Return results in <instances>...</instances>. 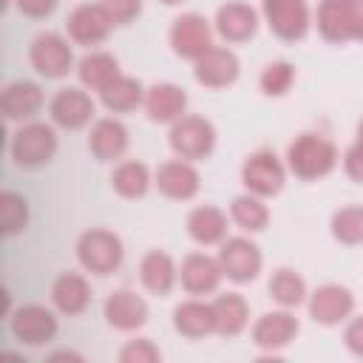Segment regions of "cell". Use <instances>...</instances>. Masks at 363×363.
I'll list each match as a JSON object with an SVG mask.
<instances>
[{
    "mask_svg": "<svg viewBox=\"0 0 363 363\" xmlns=\"http://www.w3.org/2000/svg\"><path fill=\"white\" fill-rule=\"evenodd\" d=\"M318 28L332 43L363 40V0H323Z\"/></svg>",
    "mask_w": 363,
    "mask_h": 363,
    "instance_id": "obj_1",
    "label": "cell"
},
{
    "mask_svg": "<svg viewBox=\"0 0 363 363\" xmlns=\"http://www.w3.org/2000/svg\"><path fill=\"white\" fill-rule=\"evenodd\" d=\"M337 162V150L329 139L303 133L289 145V167L301 179H318L326 176Z\"/></svg>",
    "mask_w": 363,
    "mask_h": 363,
    "instance_id": "obj_2",
    "label": "cell"
},
{
    "mask_svg": "<svg viewBox=\"0 0 363 363\" xmlns=\"http://www.w3.org/2000/svg\"><path fill=\"white\" fill-rule=\"evenodd\" d=\"M57 150V136L48 125H26L11 136V159L23 167L45 164Z\"/></svg>",
    "mask_w": 363,
    "mask_h": 363,
    "instance_id": "obj_3",
    "label": "cell"
},
{
    "mask_svg": "<svg viewBox=\"0 0 363 363\" xmlns=\"http://www.w3.org/2000/svg\"><path fill=\"white\" fill-rule=\"evenodd\" d=\"M77 252H79V261L85 269L96 272V275H108L119 267L122 261V244L113 233L108 230H91L79 238L77 244Z\"/></svg>",
    "mask_w": 363,
    "mask_h": 363,
    "instance_id": "obj_4",
    "label": "cell"
},
{
    "mask_svg": "<svg viewBox=\"0 0 363 363\" xmlns=\"http://www.w3.org/2000/svg\"><path fill=\"white\" fill-rule=\"evenodd\" d=\"M213 145H216L213 125L204 122L201 116H184L170 130V147L182 159H204L213 150Z\"/></svg>",
    "mask_w": 363,
    "mask_h": 363,
    "instance_id": "obj_5",
    "label": "cell"
},
{
    "mask_svg": "<svg viewBox=\"0 0 363 363\" xmlns=\"http://www.w3.org/2000/svg\"><path fill=\"white\" fill-rule=\"evenodd\" d=\"M264 14L281 40H301L309 28L306 0H264Z\"/></svg>",
    "mask_w": 363,
    "mask_h": 363,
    "instance_id": "obj_6",
    "label": "cell"
},
{
    "mask_svg": "<svg viewBox=\"0 0 363 363\" xmlns=\"http://www.w3.org/2000/svg\"><path fill=\"white\" fill-rule=\"evenodd\" d=\"M218 264H221V272H227V278L252 281L261 269V252L247 238H230L218 252Z\"/></svg>",
    "mask_w": 363,
    "mask_h": 363,
    "instance_id": "obj_7",
    "label": "cell"
},
{
    "mask_svg": "<svg viewBox=\"0 0 363 363\" xmlns=\"http://www.w3.org/2000/svg\"><path fill=\"white\" fill-rule=\"evenodd\" d=\"M31 65L43 74V77H62L71 68V48L62 37L57 34H40L31 43Z\"/></svg>",
    "mask_w": 363,
    "mask_h": 363,
    "instance_id": "obj_8",
    "label": "cell"
},
{
    "mask_svg": "<svg viewBox=\"0 0 363 363\" xmlns=\"http://www.w3.org/2000/svg\"><path fill=\"white\" fill-rule=\"evenodd\" d=\"M170 43H173L176 54H182V57H196V60H199L204 51L213 48L207 20L199 17V14H184V17H179V20L173 23V28H170Z\"/></svg>",
    "mask_w": 363,
    "mask_h": 363,
    "instance_id": "obj_9",
    "label": "cell"
},
{
    "mask_svg": "<svg viewBox=\"0 0 363 363\" xmlns=\"http://www.w3.org/2000/svg\"><path fill=\"white\" fill-rule=\"evenodd\" d=\"M11 332H14L17 340L31 343V346H40V343H45V340L54 337L57 320H54V315H51L45 306H34V303H31V306H23V309L14 312V318H11Z\"/></svg>",
    "mask_w": 363,
    "mask_h": 363,
    "instance_id": "obj_10",
    "label": "cell"
},
{
    "mask_svg": "<svg viewBox=\"0 0 363 363\" xmlns=\"http://www.w3.org/2000/svg\"><path fill=\"white\" fill-rule=\"evenodd\" d=\"M94 116V102L85 91L79 88H62L54 99H51V119L62 128H82L88 119Z\"/></svg>",
    "mask_w": 363,
    "mask_h": 363,
    "instance_id": "obj_11",
    "label": "cell"
},
{
    "mask_svg": "<svg viewBox=\"0 0 363 363\" xmlns=\"http://www.w3.org/2000/svg\"><path fill=\"white\" fill-rule=\"evenodd\" d=\"M244 184L258 196H272L284 184V167L272 153H255L244 164Z\"/></svg>",
    "mask_w": 363,
    "mask_h": 363,
    "instance_id": "obj_12",
    "label": "cell"
},
{
    "mask_svg": "<svg viewBox=\"0 0 363 363\" xmlns=\"http://www.w3.org/2000/svg\"><path fill=\"white\" fill-rule=\"evenodd\" d=\"M111 26H113V20L105 11V6H79L68 17V34L77 43H85V45H94V43L105 40Z\"/></svg>",
    "mask_w": 363,
    "mask_h": 363,
    "instance_id": "obj_13",
    "label": "cell"
},
{
    "mask_svg": "<svg viewBox=\"0 0 363 363\" xmlns=\"http://www.w3.org/2000/svg\"><path fill=\"white\" fill-rule=\"evenodd\" d=\"M235 77H238V60L227 48H210L196 60V79L210 88L230 85Z\"/></svg>",
    "mask_w": 363,
    "mask_h": 363,
    "instance_id": "obj_14",
    "label": "cell"
},
{
    "mask_svg": "<svg viewBox=\"0 0 363 363\" xmlns=\"http://www.w3.org/2000/svg\"><path fill=\"white\" fill-rule=\"evenodd\" d=\"M88 147H91V153L99 162H111V159H116V156L125 153V147H128V130L116 119H99L94 125V130H91Z\"/></svg>",
    "mask_w": 363,
    "mask_h": 363,
    "instance_id": "obj_15",
    "label": "cell"
},
{
    "mask_svg": "<svg viewBox=\"0 0 363 363\" xmlns=\"http://www.w3.org/2000/svg\"><path fill=\"white\" fill-rule=\"evenodd\" d=\"M156 184L170 199H190L199 190V173L187 162H164L156 173Z\"/></svg>",
    "mask_w": 363,
    "mask_h": 363,
    "instance_id": "obj_16",
    "label": "cell"
},
{
    "mask_svg": "<svg viewBox=\"0 0 363 363\" xmlns=\"http://www.w3.org/2000/svg\"><path fill=\"white\" fill-rule=\"evenodd\" d=\"M105 318H108V323L116 326V329H133V326L145 323L147 306H145V301H142L139 295L122 289V292H113V295L105 301Z\"/></svg>",
    "mask_w": 363,
    "mask_h": 363,
    "instance_id": "obj_17",
    "label": "cell"
},
{
    "mask_svg": "<svg viewBox=\"0 0 363 363\" xmlns=\"http://www.w3.org/2000/svg\"><path fill=\"white\" fill-rule=\"evenodd\" d=\"M309 312L315 320L320 323H337L340 318H346L352 312V295L349 289L343 286H320L315 295H312V303H309Z\"/></svg>",
    "mask_w": 363,
    "mask_h": 363,
    "instance_id": "obj_18",
    "label": "cell"
},
{
    "mask_svg": "<svg viewBox=\"0 0 363 363\" xmlns=\"http://www.w3.org/2000/svg\"><path fill=\"white\" fill-rule=\"evenodd\" d=\"M3 113L9 119H28L40 111L43 105V94L34 82H11L6 91H3Z\"/></svg>",
    "mask_w": 363,
    "mask_h": 363,
    "instance_id": "obj_19",
    "label": "cell"
},
{
    "mask_svg": "<svg viewBox=\"0 0 363 363\" xmlns=\"http://www.w3.org/2000/svg\"><path fill=\"white\" fill-rule=\"evenodd\" d=\"M221 267L207 255H187L182 264V284L187 292H213L218 286Z\"/></svg>",
    "mask_w": 363,
    "mask_h": 363,
    "instance_id": "obj_20",
    "label": "cell"
},
{
    "mask_svg": "<svg viewBox=\"0 0 363 363\" xmlns=\"http://www.w3.org/2000/svg\"><path fill=\"white\" fill-rule=\"evenodd\" d=\"M216 26H218V31H221L227 40H233V43L247 40V37L255 34V11H252L250 6H244V3H227V6L218 9Z\"/></svg>",
    "mask_w": 363,
    "mask_h": 363,
    "instance_id": "obj_21",
    "label": "cell"
},
{
    "mask_svg": "<svg viewBox=\"0 0 363 363\" xmlns=\"http://www.w3.org/2000/svg\"><path fill=\"white\" fill-rule=\"evenodd\" d=\"M187 105V96L182 88L176 85H156L147 91L145 96V108L150 113V119L156 122H167V119H176Z\"/></svg>",
    "mask_w": 363,
    "mask_h": 363,
    "instance_id": "obj_22",
    "label": "cell"
},
{
    "mask_svg": "<svg viewBox=\"0 0 363 363\" xmlns=\"http://www.w3.org/2000/svg\"><path fill=\"white\" fill-rule=\"evenodd\" d=\"M51 295H54V303H57L65 315H79V312L88 306V298H91L88 284H85L79 275H74V272L60 275L57 284H54V289H51Z\"/></svg>",
    "mask_w": 363,
    "mask_h": 363,
    "instance_id": "obj_23",
    "label": "cell"
},
{
    "mask_svg": "<svg viewBox=\"0 0 363 363\" xmlns=\"http://www.w3.org/2000/svg\"><path fill=\"white\" fill-rule=\"evenodd\" d=\"M298 332V320L286 312H272L264 315L255 326V343L258 346H286Z\"/></svg>",
    "mask_w": 363,
    "mask_h": 363,
    "instance_id": "obj_24",
    "label": "cell"
},
{
    "mask_svg": "<svg viewBox=\"0 0 363 363\" xmlns=\"http://www.w3.org/2000/svg\"><path fill=\"white\" fill-rule=\"evenodd\" d=\"M213 320H216V332L221 335H235L244 329L247 323V303L241 295H221L213 303Z\"/></svg>",
    "mask_w": 363,
    "mask_h": 363,
    "instance_id": "obj_25",
    "label": "cell"
},
{
    "mask_svg": "<svg viewBox=\"0 0 363 363\" xmlns=\"http://www.w3.org/2000/svg\"><path fill=\"white\" fill-rule=\"evenodd\" d=\"M187 227H190V235L199 244H216V241H221V235L227 230V221H224V213L221 210H216V207H199V210L190 213Z\"/></svg>",
    "mask_w": 363,
    "mask_h": 363,
    "instance_id": "obj_26",
    "label": "cell"
},
{
    "mask_svg": "<svg viewBox=\"0 0 363 363\" xmlns=\"http://www.w3.org/2000/svg\"><path fill=\"white\" fill-rule=\"evenodd\" d=\"M142 281L150 292L156 295H167L173 281H176V269H173V261L164 255V252H147L145 261H142Z\"/></svg>",
    "mask_w": 363,
    "mask_h": 363,
    "instance_id": "obj_27",
    "label": "cell"
},
{
    "mask_svg": "<svg viewBox=\"0 0 363 363\" xmlns=\"http://www.w3.org/2000/svg\"><path fill=\"white\" fill-rule=\"evenodd\" d=\"M119 77V68H116V60L111 54H88L82 62H79V79L88 85V88H108L113 79Z\"/></svg>",
    "mask_w": 363,
    "mask_h": 363,
    "instance_id": "obj_28",
    "label": "cell"
},
{
    "mask_svg": "<svg viewBox=\"0 0 363 363\" xmlns=\"http://www.w3.org/2000/svg\"><path fill=\"white\" fill-rule=\"evenodd\" d=\"M176 329L182 335H187V337L207 335L210 329H216L213 306H204V303H182L176 309Z\"/></svg>",
    "mask_w": 363,
    "mask_h": 363,
    "instance_id": "obj_29",
    "label": "cell"
},
{
    "mask_svg": "<svg viewBox=\"0 0 363 363\" xmlns=\"http://www.w3.org/2000/svg\"><path fill=\"white\" fill-rule=\"evenodd\" d=\"M142 99V85L130 77H116L108 88H102V102L111 111H130Z\"/></svg>",
    "mask_w": 363,
    "mask_h": 363,
    "instance_id": "obj_30",
    "label": "cell"
},
{
    "mask_svg": "<svg viewBox=\"0 0 363 363\" xmlns=\"http://www.w3.org/2000/svg\"><path fill=\"white\" fill-rule=\"evenodd\" d=\"M111 182H113L116 193H122V196H128V199H136V196H145L150 179H147V167H145V164H139V162H125V164H119V167L113 170Z\"/></svg>",
    "mask_w": 363,
    "mask_h": 363,
    "instance_id": "obj_31",
    "label": "cell"
},
{
    "mask_svg": "<svg viewBox=\"0 0 363 363\" xmlns=\"http://www.w3.org/2000/svg\"><path fill=\"white\" fill-rule=\"evenodd\" d=\"M269 292H272V298L278 301V303H284V306H295V303H301L303 301V281L292 272V269H278L272 278H269Z\"/></svg>",
    "mask_w": 363,
    "mask_h": 363,
    "instance_id": "obj_32",
    "label": "cell"
},
{
    "mask_svg": "<svg viewBox=\"0 0 363 363\" xmlns=\"http://www.w3.org/2000/svg\"><path fill=\"white\" fill-rule=\"evenodd\" d=\"M332 233L343 244H360L363 241V207H343L332 218Z\"/></svg>",
    "mask_w": 363,
    "mask_h": 363,
    "instance_id": "obj_33",
    "label": "cell"
},
{
    "mask_svg": "<svg viewBox=\"0 0 363 363\" xmlns=\"http://www.w3.org/2000/svg\"><path fill=\"white\" fill-rule=\"evenodd\" d=\"M233 218L244 227V230H264L267 227V207L258 201V199H250V196H238L233 201Z\"/></svg>",
    "mask_w": 363,
    "mask_h": 363,
    "instance_id": "obj_34",
    "label": "cell"
},
{
    "mask_svg": "<svg viewBox=\"0 0 363 363\" xmlns=\"http://www.w3.org/2000/svg\"><path fill=\"white\" fill-rule=\"evenodd\" d=\"M0 221H3V233H9V235L26 227L28 210H26V201L17 193H3V199H0Z\"/></svg>",
    "mask_w": 363,
    "mask_h": 363,
    "instance_id": "obj_35",
    "label": "cell"
},
{
    "mask_svg": "<svg viewBox=\"0 0 363 363\" xmlns=\"http://www.w3.org/2000/svg\"><path fill=\"white\" fill-rule=\"evenodd\" d=\"M292 77H295V71H292L289 62H272V65H267L264 74H261V88H264L267 94H272V96H281V94H286V88L292 85Z\"/></svg>",
    "mask_w": 363,
    "mask_h": 363,
    "instance_id": "obj_36",
    "label": "cell"
},
{
    "mask_svg": "<svg viewBox=\"0 0 363 363\" xmlns=\"http://www.w3.org/2000/svg\"><path fill=\"white\" fill-rule=\"evenodd\" d=\"M113 23H130L142 11V0H102Z\"/></svg>",
    "mask_w": 363,
    "mask_h": 363,
    "instance_id": "obj_37",
    "label": "cell"
},
{
    "mask_svg": "<svg viewBox=\"0 0 363 363\" xmlns=\"http://www.w3.org/2000/svg\"><path fill=\"white\" fill-rule=\"evenodd\" d=\"M346 173H349L354 182H363V145H360V142L346 150Z\"/></svg>",
    "mask_w": 363,
    "mask_h": 363,
    "instance_id": "obj_38",
    "label": "cell"
},
{
    "mask_svg": "<svg viewBox=\"0 0 363 363\" xmlns=\"http://www.w3.org/2000/svg\"><path fill=\"white\" fill-rule=\"evenodd\" d=\"M54 6H57V0H17V9L28 17H45L54 11Z\"/></svg>",
    "mask_w": 363,
    "mask_h": 363,
    "instance_id": "obj_39",
    "label": "cell"
},
{
    "mask_svg": "<svg viewBox=\"0 0 363 363\" xmlns=\"http://www.w3.org/2000/svg\"><path fill=\"white\" fill-rule=\"evenodd\" d=\"M159 352L147 343V340H139V343H130L125 352H122V360H156Z\"/></svg>",
    "mask_w": 363,
    "mask_h": 363,
    "instance_id": "obj_40",
    "label": "cell"
},
{
    "mask_svg": "<svg viewBox=\"0 0 363 363\" xmlns=\"http://www.w3.org/2000/svg\"><path fill=\"white\" fill-rule=\"evenodd\" d=\"M346 343H349L352 352L363 354V318H357V320L346 329Z\"/></svg>",
    "mask_w": 363,
    "mask_h": 363,
    "instance_id": "obj_41",
    "label": "cell"
},
{
    "mask_svg": "<svg viewBox=\"0 0 363 363\" xmlns=\"http://www.w3.org/2000/svg\"><path fill=\"white\" fill-rule=\"evenodd\" d=\"M357 136H360V145H363V122H360V130H357Z\"/></svg>",
    "mask_w": 363,
    "mask_h": 363,
    "instance_id": "obj_42",
    "label": "cell"
},
{
    "mask_svg": "<svg viewBox=\"0 0 363 363\" xmlns=\"http://www.w3.org/2000/svg\"><path fill=\"white\" fill-rule=\"evenodd\" d=\"M162 3H179V0H162Z\"/></svg>",
    "mask_w": 363,
    "mask_h": 363,
    "instance_id": "obj_43",
    "label": "cell"
}]
</instances>
